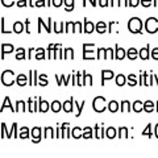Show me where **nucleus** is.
Wrapping results in <instances>:
<instances>
[{"instance_id": "39", "label": "nucleus", "mask_w": 158, "mask_h": 158, "mask_svg": "<svg viewBox=\"0 0 158 158\" xmlns=\"http://www.w3.org/2000/svg\"><path fill=\"white\" fill-rule=\"evenodd\" d=\"M74 32H82V24L81 23H74Z\"/></svg>"}, {"instance_id": "24", "label": "nucleus", "mask_w": 158, "mask_h": 158, "mask_svg": "<svg viewBox=\"0 0 158 158\" xmlns=\"http://www.w3.org/2000/svg\"><path fill=\"white\" fill-rule=\"evenodd\" d=\"M83 86H86V85H92V77L91 75H88V74H86V73H83Z\"/></svg>"}, {"instance_id": "53", "label": "nucleus", "mask_w": 158, "mask_h": 158, "mask_svg": "<svg viewBox=\"0 0 158 158\" xmlns=\"http://www.w3.org/2000/svg\"><path fill=\"white\" fill-rule=\"evenodd\" d=\"M154 78H156V79H157V85H158V77H157V75H156V74H154Z\"/></svg>"}, {"instance_id": "48", "label": "nucleus", "mask_w": 158, "mask_h": 158, "mask_svg": "<svg viewBox=\"0 0 158 158\" xmlns=\"http://www.w3.org/2000/svg\"><path fill=\"white\" fill-rule=\"evenodd\" d=\"M138 2H140V0H129V6L131 7H137Z\"/></svg>"}, {"instance_id": "17", "label": "nucleus", "mask_w": 158, "mask_h": 158, "mask_svg": "<svg viewBox=\"0 0 158 158\" xmlns=\"http://www.w3.org/2000/svg\"><path fill=\"white\" fill-rule=\"evenodd\" d=\"M137 54H138V53H137V50H136L135 48H131L127 52V56H128V58L132 59V61H133V59H136V58H137Z\"/></svg>"}, {"instance_id": "32", "label": "nucleus", "mask_w": 158, "mask_h": 158, "mask_svg": "<svg viewBox=\"0 0 158 158\" xmlns=\"http://www.w3.org/2000/svg\"><path fill=\"white\" fill-rule=\"evenodd\" d=\"M118 137H128V128L127 127H120L118 129Z\"/></svg>"}, {"instance_id": "37", "label": "nucleus", "mask_w": 158, "mask_h": 158, "mask_svg": "<svg viewBox=\"0 0 158 158\" xmlns=\"http://www.w3.org/2000/svg\"><path fill=\"white\" fill-rule=\"evenodd\" d=\"M45 137L46 138L48 137H56V135H53V128H50V127L45 128Z\"/></svg>"}, {"instance_id": "45", "label": "nucleus", "mask_w": 158, "mask_h": 158, "mask_svg": "<svg viewBox=\"0 0 158 158\" xmlns=\"http://www.w3.org/2000/svg\"><path fill=\"white\" fill-rule=\"evenodd\" d=\"M25 6H27V0H17V7L23 8V7H25Z\"/></svg>"}, {"instance_id": "16", "label": "nucleus", "mask_w": 158, "mask_h": 158, "mask_svg": "<svg viewBox=\"0 0 158 158\" xmlns=\"http://www.w3.org/2000/svg\"><path fill=\"white\" fill-rule=\"evenodd\" d=\"M142 108H144V103H142V102L137 100V102L133 103V111H135V112H141Z\"/></svg>"}, {"instance_id": "5", "label": "nucleus", "mask_w": 158, "mask_h": 158, "mask_svg": "<svg viewBox=\"0 0 158 158\" xmlns=\"http://www.w3.org/2000/svg\"><path fill=\"white\" fill-rule=\"evenodd\" d=\"M32 136L34 137V140H33L34 144L40 142V140H41V128H38V127L33 128V129H32Z\"/></svg>"}, {"instance_id": "41", "label": "nucleus", "mask_w": 158, "mask_h": 158, "mask_svg": "<svg viewBox=\"0 0 158 158\" xmlns=\"http://www.w3.org/2000/svg\"><path fill=\"white\" fill-rule=\"evenodd\" d=\"M112 56H113V52H112V49H111V48L106 49V59H110V58H112Z\"/></svg>"}, {"instance_id": "51", "label": "nucleus", "mask_w": 158, "mask_h": 158, "mask_svg": "<svg viewBox=\"0 0 158 158\" xmlns=\"http://www.w3.org/2000/svg\"><path fill=\"white\" fill-rule=\"evenodd\" d=\"M156 137L158 138V124L156 125Z\"/></svg>"}, {"instance_id": "26", "label": "nucleus", "mask_w": 158, "mask_h": 158, "mask_svg": "<svg viewBox=\"0 0 158 158\" xmlns=\"http://www.w3.org/2000/svg\"><path fill=\"white\" fill-rule=\"evenodd\" d=\"M17 111H27V108H25V102H23V100L16 102V112H17Z\"/></svg>"}, {"instance_id": "23", "label": "nucleus", "mask_w": 158, "mask_h": 158, "mask_svg": "<svg viewBox=\"0 0 158 158\" xmlns=\"http://www.w3.org/2000/svg\"><path fill=\"white\" fill-rule=\"evenodd\" d=\"M83 129L82 128H74L73 129V133H71V136L74 137V138H79L81 136H83Z\"/></svg>"}, {"instance_id": "52", "label": "nucleus", "mask_w": 158, "mask_h": 158, "mask_svg": "<svg viewBox=\"0 0 158 158\" xmlns=\"http://www.w3.org/2000/svg\"><path fill=\"white\" fill-rule=\"evenodd\" d=\"M90 2H91V4H92V6H96V4H95V2H94V0H90ZM83 4H85V6H86V2L83 3Z\"/></svg>"}, {"instance_id": "31", "label": "nucleus", "mask_w": 158, "mask_h": 158, "mask_svg": "<svg viewBox=\"0 0 158 158\" xmlns=\"http://www.w3.org/2000/svg\"><path fill=\"white\" fill-rule=\"evenodd\" d=\"M107 132V137L108 138H115L116 137V129H115V128H108V129L106 131Z\"/></svg>"}, {"instance_id": "13", "label": "nucleus", "mask_w": 158, "mask_h": 158, "mask_svg": "<svg viewBox=\"0 0 158 158\" xmlns=\"http://www.w3.org/2000/svg\"><path fill=\"white\" fill-rule=\"evenodd\" d=\"M94 29H95V28H94V24H92L91 21L88 23V20L86 19V20H85V32H86V33H92Z\"/></svg>"}, {"instance_id": "49", "label": "nucleus", "mask_w": 158, "mask_h": 158, "mask_svg": "<svg viewBox=\"0 0 158 158\" xmlns=\"http://www.w3.org/2000/svg\"><path fill=\"white\" fill-rule=\"evenodd\" d=\"M38 79H37V71H34V86H37Z\"/></svg>"}, {"instance_id": "14", "label": "nucleus", "mask_w": 158, "mask_h": 158, "mask_svg": "<svg viewBox=\"0 0 158 158\" xmlns=\"http://www.w3.org/2000/svg\"><path fill=\"white\" fill-rule=\"evenodd\" d=\"M138 54H140L141 59H148V58H149V46H146V48H142Z\"/></svg>"}, {"instance_id": "7", "label": "nucleus", "mask_w": 158, "mask_h": 158, "mask_svg": "<svg viewBox=\"0 0 158 158\" xmlns=\"http://www.w3.org/2000/svg\"><path fill=\"white\" fill-rule=\"evenodd\" d=\"M95 29H96V32H98L99 34H103V33H106V31H107V25H106V23H103V21H99V23L96 24Z\"/></svg>"}, {"instance_id": "4", "label": "nucleus", "mask_w": 158, "mask_h": 158, "mask_svg": "<svg viewBox=\"0 0 158 158\" xmlns=\"http://www.w3.org/2000/svg\"><path fill=\"white\" fill-rule=\"evenodd\" d=\"M113 78V71L112 70H102V85L104 86L106 81Z\"/></svg>"}, {"instance_id": "47", "label": "nucleus", "mask_w": 158, "mask_h": 158, "mask_svg": "<svg viewBox=\"0 0 158 158\" xmlns=\"http://www.w3.org/2000/svg\"><path fill=\"white\" fill-rule=\"evenodd\" d=\"M141 3H142V6L144 7H150L152 0H141Z\"/></svg>"}, {"instance_id": "6", "label": "nucleus", "mask_w": 158, "mask_h": 158, "mask_svg": "<svg viewBox=\"0 0 158 158\" xmlns=\"http://www.w3.org/2000/svg\"><path fill=\"white\" fill-rule=\"evenodd\" d=\"M16 83L19 86H25L27 83H29V81H28V78H27V75H24V74H20V75H17V78H16Z\"/></svg>"}, {"instance_id": "34", "label": "nucleus", "mask_w": 158, "mask_h": 158, "mask_svg": "<svg viewBox=\"0 0 158 158\" xmlns=\"http://www.w3.org/2000/svg\"><path fill=\"white\" fill-rule=\"evenodd\" d=\"M83 132H85V133H83V137H85L86 140H87V138H91L92 137V129H91V128H85Z\"/></svg>"}, {"instance_id": "3", "label": "nucleus", "mask_w": 158, "mask_h": 158, "mask_svg": "<svg viewBox=\"0 0 158 158\" xmlns=\"http://www.w3.org/2000/svg\"><path fill=\"white\" fill-rule=\"evenodd\" d=\"M104 98H102V96H98L95 98V100H94V110H95L96 112H103L106 110V107H104Z\"/></svg>"}, {"instance_id": "15", "label": "nucleus", "mask_w": 158, "mask_h": 158, "mask_svg": "<svg viewBox=\"0 0 158 158\" xmlns=\"http://www.w3.org/2000/svg\"><path fill=\"white\" fill-rule=\"evenodd\" d=\"M127 83V78L123 75V74H118V75L116 77V85L117 86H124Z\"/></svg>"}, {"instance_id": "35", "label": "nucleus", "mask_w": 158, "mask_h": 158, "mask_svg": "<svg viewBox=\"0 0 158 158\" xmlns=\"http://www.w3.org/2000/svg\"><path fill=\"white\" fill-rule=\"evenodd\" d=\"M65 6H66V11H73L74 8V0H65Z\"/></svg>"}, {"instance_id": "30", "label": "nucleus", "mask_w": 158, "mask_h": 158, "mask_svg": "<svg viewBox=\"0 0 158 158\" xmlns=\"http://www.w3.org/2000/svg\"><path fill=\"white\" fill-rule=\"evenodd\" d=\"M131 108H132V104L128 100L121 102V111H131Z\"/></svg>"}, {"instance_id": "38", "label": "nucleus", "mask_w": 158, "mask_h": 158, "mask_svg": "<svg viewBox=\"0 0 158 158\" xmlns=\"http://www.w3.org/2000/svg\"><path fill=\"white\" fill-rule=\"evenodd\" d=\"M98 58L100 59V58H103V59H106V49H98Z\"/></svg>"}, {"instance_id": "9", "label": "nucleus", "mask_w": 158, "mask_h": 158, "mask_svg": "<svg viewBox=\"0 0 158 158\" xmlns=\"http://www.w3.org/2000/svg\"><path fill=\"white\" fill-rule=\"evenodd\" d=\"M63 111L70 113L73 111V98L70 99V100H66L65 103H63Z\"/></svg>"}, {"instance_id": "1", "label": "nucleus", "mask_w": 158, "mask_h": 158, "mask_svg": "<svg viewBox=\"0 0 158 158\" xmlns=\"http://www.w3.org/2000/svg\"><path fill=\"white\" fill-rule=\"evenodd\" d=\"M128 29L132 32V33H141L142 31V21L138 17H132L129 20V23H128Z\"/></svg>"}, {"instance_id": "11", "label": "nucleus", "mask_w": 158, "mask_h": 158, "mask_svg": "<svg viewBox=\"0 0 158 158\" xmlns=\"http://www.w3.org/2000/svg\"><path fill=\"white\" fill-rule=\"evenodd\" d=\"M125 50H124V49H123V48H116V59H120V61H121V59H124V57H125Z\"/></svg>"}, {"instance_id": "19", "label": "nucleus", "mask_w": 158, "mask_h": 158, "mask_svg": "<svg viewBox=\"0 0 158 158\" xmlns=\"http://www.w3.org/2000/svg\"><path fill=\"white\" fill-rule=\"evenodd\" d=\"M74 58V50L71 48H67L63 54V59H73Z\"/></svg>"}, {"instance_id": "44", "label": "nucleus", "mask_w": 158, "mask_h": 158, "mask_svg": "<svg viewBox=\"0 0 158 158\" xmlns=\"http://www.w3.org/2000/svg\"><path fill=\"white\" fill-rule=\"evenodd\" d=\"M152 56H153V58H154L156 61H158V48L153 49V52H152Z\"/></svg>"}, {"instance_id": "12", "label": "nucleus", "mask_w": 158, "mask_h": 158, "mask_svg": "<svg viewBox=\"0 0 158 158\" xmlns=\"http://www.w3.org/2000/svg\"><path fill=\"white\" fill-rule=\"evenodd\" d=\"M153 110H154V103L148 100L144 103V111L145 112H153Z\"/></svg>"}, {"instance_id": "8", "label": "nucleus", "mask_w": 158, "mask_h": 158, "mask_svg": "<svg viewBox=\"0 0 158 158\" xmlns=\"http://www.w3.org/2000/svg\"><path fill=\"white\" fill-rule=\"evenodd\" d=\"M13 52V46L11 44H3L2 45V58L4 59V53H11Z\"/></svg>"}, {"instance_id": "40", "label": "nucleus", "mask_w": 158, "mask_h": 158, "mask_svg": "<svg viewBox=\"0 0 158 158\" xmlns=\"http://www.w3.org/2000/svg\"><path fill=\"white\" fill-rule=\"evenodd\" d=\"M69 31H73L74 32V23H66V29H65V32L69 33Z\"/></svg>"}, {"instance_id": "28", "label": "nucleus", "mask_w": 158, "mask_h": 158, "mask_svg": "<svg viewBox=\"0 0 158 158\" xmlns=\"http://www.w3.org/2000/svg\"><path fill=\"white\" fill-rule=\"evenodd\" d=\"M128 85H129L131 87L137 85V79H136V75H135V74H131V75L128 77Z\"/></svg>"}, {"instance_id": "20", "label": "nucleus", "mask_w": 158, "mask_h": 158, "mask_svg": "<svg viewBox=\"0 0 158 158\" xmlns=\"http://www.w3.org/2000/svg\"><path fill=\"white\" fill-rule=\"evenodd\" d=\"M8 107L9 110H11L12 112H15V108L11 106V100H9V98H6L4 99V102H3V106H2V111H4V108Z\"/></svg>"}, {"instance_id": "43", "label": "nucleus", "mask_w": 158, "mask_h": 158, "mask_svg": "<svg viewBox=\"0 0 158 158\" xmlns=\"http://www.w3.org/2000/svg\"><path fill=\"white\" fill-rule=\"evenodd\" d=\"M44 6H45V0H36L34 7H44Z\"/></svg>"}, {"instance_id": "21", "label": "nucleus", "mask_w": 158, "mask_h": 158, "mask_svg": "<svg viewBox=\"0 0 158 158\" xmlns=\"http://www.w3.org/2000/svg\"><path fill=\"white\" fill-rule=\"evenodd\" d=\"M61 103H59L58 100H54L53 103H52V111L53 112H56V113H58L59 111H61Z\"/></svg>"}, {"instance_id": "25", "label": "nucleus", "mask_w": 158, "mask_h": 158, "mask_svg": "<svg viewBox=\"0 0 158 158\" xmlns=\"http://www.w3.org/2000/svg\"><path fill=\"white\" fill-rule=\"evenodd\" d=\"M25 58V49L20 48L16 50V59H24Z\"/></svg>"}, {"instance_id": "27", "label": "nucleus", "mask_w": 158, "mask_h": 158, "mask_svg": "<svg viewBox=\"0 0 158 158\" xmlns=\"http://www.w3.org/2000/svg\"><path fill=\"white\" fill-rule=\"evenodd\" d=\"M46 78H48V77L45 75V74H41V75L38 77V79H40V81H38V85H40V86H46L48 83H49Z\"/></svg>"}, {"instance_id": "36", "label": "nucleus", "mask_w": 158, "mask_h": 158, "mask_svg": "<svg viewBox=\"0 0 158 158\" xmlns=\"http://www.w3.org/2000/svg\"><path fill=\"white\" fill-rule=\"evenodd\" d=\"M21 133H20V138H28L29 137V131H28V128H21V131H20Z\"/></svg>"}, {"instance_id": "29", "label": "nucleus", "mask_w": 158, "mask_h": 158, "mask_svg": "<svg viewBox=\"0 0 158 158\" xmlns=\"http://www.w3.org/2000/svg\"><path fill=\"white\" fill-rule=\"evenodd\" d=\"M36 59H44L45 58V50H44V49H37L36 50V57H34Z\"/></svg>"}, {"instance_id": "22", "label": "nucleus", "mask_w": 158, "mask_h": 158, "mask_svg": "<svg viewBox=\"0 0 158 158\" xmlns=\"http://www.w3.org/2000/svg\"><path fill=\"white\" fill-rule=\"evenodd\" d=\"M23 23H20V21H16L13 24V32L15 33H21L23 32Z\"/></svg>"}, {"instance_id": "54", "label": "nucleus", "mask_w": 158, "mask_h": 158, "mask_svg": "<svg viewBox=\"0 0 158 158\" xmlns=\"http://www.w3.org/2000/svg\"><path fill=\"white\" fill-rule=\"evenodd\" d=\"M157 112H158V103H157Z\"/></svg>"}, {"instance_id": "46", "label": "nucleus", "mask_w": 158, "mask_h": 158, "mask_svg": "<svg viewBox=\"0 0 158 158\" xmlns=\"http://www.w3.org/2000/svg\"><path fill=\"white\" fill-rule=\"evenodd\" d=\"M62 2H63V0H53V6L58 8V7L62 6Z\"/></svg>"}, {"instance_id": "50", "label": "nucleus", "mask_w": 158, "mask_h": 158, "mask_svg": "<svg viewBox=\"0 0 158 158\" xmlns=\"http://www.w3.org/2000/svg\"><path fill=\"white\" fill-rule=\"evenodd\" d=\"M2 27H4V19H2ZM2 32H3V33H4V32L8 33L7 31H4V28H2Z\"/></svg>"}, {"instance_id": "10", "label": "nucleus", "mask_w": 158, "mask_h": 158, "mask_svg": "<svg viewBox=\"0 0 158 158\" xmlns=\"http://www.w3.org/2000/svg\"><path fill=\"white\" fill-rule=\"evenodd\" d=\"M48 110H49V103L40 99V112L45 113V112H48Z\"/></svg>"}, {"instance_id": "42", "label": "nucleus", "mask_w": 158, "mask_h": 158, "mask_svg": "<svg viewBox=\"0 0 158 158\" xmlns=\"http://www.w3.org/2000/svg\"><path fill=\"white\" fill-rule=\"evenodd\" d=\"M3 6L4 7H12L13 6V0H11V2H8V0H2Z\"/></svg>"}, {"instance_id": "33", "label": "nucleus", "mask_w": 158, "mask_h": 158, "mask_svg": "<svg viewBox=\"0 0 158 158\" xmlns=\"http://www.w3.org/2000/svg\"><path fill=\"white\" fill-rule=\"evenodd\" d=\"M142 136H148V137H153V132H152V124H149L146 128H145V131L142 132Z\"/></svg>"}, {"instance_id": "18", "label": "nucleus", "mask_w": 158, "mask_h": 158, "mask_svg": "<svg viewBox=\"0 0 158 158\" xmlns=\"http://www.w3.org/2000/svg\"><path fill=\"white\" fill-rule=\"evenodd\" d=\"M108 110H110L112 113H115V112H117L118 111V103L117 102H115V100H112L110 104H108Z\"/></svg>"}, {"instance_id": "2", "label": "nucleus", "mask_w": 158, "mask_h": 158, "mask_svg": "<svg viewBox=\"0 0 158 158\" xmlns=\"http://www.w3.org/2000/svg\"><path fill=\"white\" fill-rule=\"evenodd\" d=\"M13 77H15L13 71L6 70V71L3 73V75H2V82H3V85H6V86H12L13 82H15Z\"/></svg>"}]
</instances>
